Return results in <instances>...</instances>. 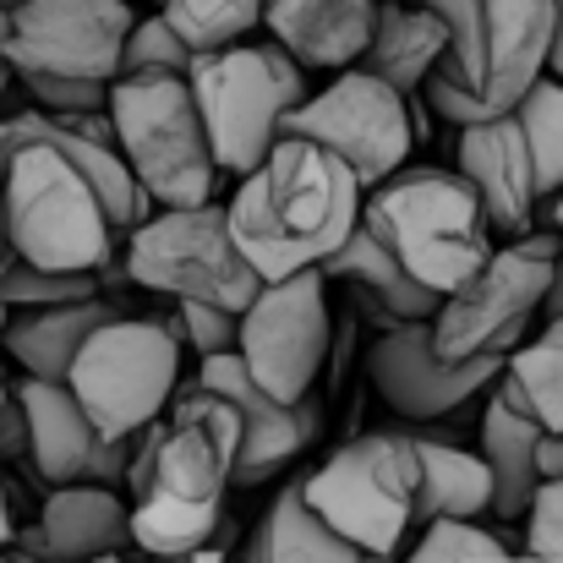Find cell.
<instances>
[{"instance_id": "obj_9", "label": "cell", "mask_w": 563, "mask_h": 563, "mask_svg": "<svg viewBox=\"0 0 563 563\" xmlns=\"http://www.w3.org/2000/svg\"><path fill=\"white\" fill-rule=\"evenodd\" d=\"M443 27L449 49L432 66L465 99L493 115H509L515 99L548 71L553 49V0H427Z\"/></svg>"}, {"instance_id": "obj_34", "label": "cell", "mask_w": 563, "mask_h": 563, "mask_svg": "<svg viewBox=\"0 0 563 563\" xmlns=\"http://www.w3.org/2000/svg\"><path fill=\"white\" fill-rule=\"evenodd\" d=\"M235 318H241V312L213 307V301H176V334L187 340L197 356L235 351Z\"/></svg>"}, {"instance_id": "obj_21", "label": "cell", "mask_w": 563, "mask_h": 563, "mask_svg": "<svg viewBox=\"0 0 563 563\" xmlns=\"http://www.w3.org/2000/svg\"><path fill=\"white\" fill-rule=\"evenodd\" d=\"M373 5L377 0H263V27L296 66L345 71L373 33Z\"/></svg>"}, {"instance_id": "obj_20", "label": "cell", "mask_w": 563, "mask_h": 563, "mask_svg": "<svg viewBox=\"0 0 563 563\" xmlns=\"http://www.w3.org/2000/svg\"><path fill=\"white\" fill-rule=\"evenodd\" d=\"M318 274L345 290V301L373 323L377 334H383V329H399V323H427V318L438 312V301H443L438 290H427L421 279H410V274L388 257V246H377L373 230H362V219H356V230L318 263Z\"/></svg>"}, {"instance_id": "obj_18", "label": "cell", "mask_w": 563, "mask_h": 563, "mask_svg": "<svg viewBox=\"0 0 563 563\" xmlns=\"http://www.w3.org/2000/svg\"><path fill=\"white\" fill-rule=\"evenodd\" d=\"M454 170L465 176V187L476 191L493 235L515 241L526 230H537V170L526 154V137L515 126V115H493V121H471L454 137Z\"/></svg>"}, {"instance_id": "obj_44", "label": "cell", "mask_w": 563, "mask_h": 563, "mask_svg": "<svg viewBox=\"0 0 563 563\" xmlns=\"http://www.w3.org/2000/svg\"><path fill=\"white\" fill-rule=\"evenodd\" d=\"M82 563H132V559H121V553H99V559H82Z\"/></svg>"}, {"instance_id": "obj_39", "label": "cell", "mask_w": 563, "mask_h": 563, "mask_svg": "<svg viewBox=\"0 0 563 563\" xmlns=\"http://www.w3.org/2000/svg\"><path fill=\"white\" fill-rule=\"evenodd\" d=\"M542 312H548V318H563V246H559V257H553L548 290H542Z\"/></svg>"}, {"instance_id": "obj_42", "label": "cell", "mask_w": 563, "mask_h": 563, "mask_svg": "<svg viewBox=\"0 0 563 563\" xmlns=\"http://www.w3.org/2000/svg\"><path fill=\"white\" fill-rule=\"evenodd\" d=\"M11 82H16V71H11V60L0 55V104H5V93H11Z\"/></svg>"}, {"instance_id": "obj_2", "label": "cell", "mask_w": 563, "mask_h": 563, "mask_svg": "<svg viewBox=\"0 0 563 563\" xmlns=\"http://www.w3.org/2000/svg\"><path fill=\"white\" fill-rule=\"evenodd\" d=\"M230 235L241 257L263 274H296L318 268L362 219L356 176L307 137H279L224 202Z\"/></svg>"}, {"instance_id": "obj_10", "label": "cell", "mask_w": 563, "mask_h": 563, "mask_svg": "<svg viewBox=\"0 0 563 563\" xmlns=\"http://www.w3.org/2000/svg\"><path fill=\"white\" fill-rule=\"evenodd\" d=\"M126 279L143 290H159L170 301H213L241 312L263 274L241 257L224 202H187V208H154L126 235Z\"/></svg>"}, {"instance_id": "obj_4", "label": "cell", "mask_w": 563, "mask_h": 563, "mask_svg": "<svg viewBox=\"0 0 563 563\" xmlns=\"http://www.w3.org/2000/svg\"><path fill=\"white\" fill-rule=\"evenodd\" d=\"M38 121H44V110H38ZM0 208H5L11 257L38 263V268L99 274L121 246L82 165H71L60 154V143H49L38 126H33V143L0 176Z\"/></svg>"}, {"instance_id": "obj_24", "label": "cell", "mask_w": 563, "mask_h": 563, "mask_svg": "<svg viewBox=\"0 0 563 563\" xmlns=\"http://www.w3.org/2000/svg\"><path fill=\"white\" fill-rule=\"evenodd\" d=\"M537 438H542V421L531 410H515L509 399H487V416H482V465L493 476V509L498 520H526L531 509V493L542 487L537 476Z\"/></svg>"}, {"instance_id": "obj_38", "label": "cell", "mask_w": 563, "mask_h": 563, "mask_svg": "<svg viewBox=\"0 0 563 563\" xmlns=\"http://www.w3.org/2000/svg\"><path fill=\"white\" fill-rule=\"evenodd\" d=\"M154 563H230V520L219 526V537H213V542L191 548V553H181V559H154Z\"/></svg>"}, {"instance_id": "obj_37", "label": "cell", "mask_w": 563, "mask_h": 563, "mask_svg": "<svg viewBox=\"0 0 563 563\" xmlns=\"http://www.w3.org/2000/svg\"><path fill=\"white\" fill-rule=\"evenodd\" d=\"M537 476L542 482H563V432H548L537 438Z\"/></svg>"}, {"instance_id": "obj_26", "label": "cell", "mask_w": 563, "mask_h": 563, "mask_svg": "<svg viewBox=\"0 0 563 563\" xmlns=\"http://www.w3.org/2000/svg\"><path fill=\"white\" fill-rule=\"evenodd\" d=\"M351 553L356 548L345 537H334L318 520V509L307 504L301 476H290V487H279V498L268 504V515L246 537V563H323V559H351Z\"/></svg>"}, {"instance_id": "obj_12", "label": "cell", "mask_w": 563, "mask_h": 563, "mask_svg": "<svg viewBox=\"0 0 563 563\" xmlns=\"http://www.w3.org/2000/svg\"><path fill=\"white\" fill-rule=\"evenodd\" d=\"M279 137H307V143L329 148L356 176L362 191H373L383 176H394L416 148L410 99L394 93L383 77L362 71V66H345L323 93H307L296 110H285Z\"/></svg>"}, {"instance_id": "obj_40", "label": "cell", "mask_w": 563, "mask_h": 563, "mask_svg": "<svg viewBox=\"0 0 563 563\" xmlns=\"http://www.w3.org/2000/svg\"><path fill=\"white\" fill-rule=\"evenodd\" d=\"M548 71L563 82V0H553V49H548Z\"/></svg>"}, {"instance_id": "obj_29", "label": "cell", "mask_w": 563, "mask_h": 563, "mask_svg": "<svg viewBox=\"0 0 563 563\" xmlns=\"http://www.w3.org/2000/svg\"><path fill=\"white\" fill-rule=\"evenodd\" d=\"M159 16L187 38V49H219L263 27V0H159Z\"/></svg>"}, {"instance_id": "obj_11", "label": "cell", "mask_w": 563, "mask_h": 563, "mask_svg": "<svg viewBox=\"0 0 563 563\" xmlns=\"http://www.w3.org/2000/svg\"><path fill=\"white\" fill-rule=\"evenodd\" d=\"M563 235L553 230H526L509 246H493V257L438 301L432 312V351L443 362H465V356H509L531 323V312L542 307L553 257H559Z\"/></svg>"}, {"instance_id": "obj_35", "label": "cell", "mask_w": 563, "mask_h": 563, "mask_svg": "<svg viewBox=\"0 0 563 563\" xmlns=\"http://www.w3.org/2000/svg\"><path fill=\"white\" fill-rule=\"evenodd\" d=\"M526 553L542 563H563V482H542L526 509Z\"/></svg>"}, {"instance_id": "obj_47", "label": "cell", "mask_w": 563, "mask_h": 563, "mask_svg": "<svg viewBox=\"0 0 563 563\" xmlns=\"http://www.w3.org/2000/svg\"><path fill=\"white\" fill-rule=\"evenodd\" d=\"M0 394H5V377H0Z\"/></svg>"}, {"instance_id": "obj_23", "label": "cell", "mask_w": 563, "mask_h": 563, "mask_svg": "<svg viewBox=\"0 0 563 563\" xmlns=\"http://www.w3.org/2000/svg\"><path fill=\"white\" fill-rule=\"evenodd\" d=\"M115 318V307L104 296H82V301H49V307H11L5 329H0V345L11 351V362L27 377H49L60 383L77 345L104 323Z\"/></svg>"}, {"instance_id": "obj_3", "label": "cell", "mask_w": 563, "mask_h": 563, "mask_svg": "<svg viewBox=\"0 0 563 563\" xmlns=\"http://www.w3.org/2000/svg\"><path fill=\"white\" fill-rule=\"evenodd\" d=\"M362 230H373L377 246H388V257L438 296L460 290L498 241L465 176L438 165H399L373 191H362Z\"/></svg>"}, {"instance_id": "obj_30", "label": "cell", "mask_w": 563, "mask_h": 563, "mask_svg": "<svg viewBox=\"0 0 563 563\" xmlns=\"http://www.w3.org/2000/svg\"><path fill=\"white\" fill-rule=\"evenodd\" d=\"M82 296H104L99 274H60V268H38L5 252L0 263V301L5 307H49V301H82Z\"/></svg>"}, {"instance_id": "obj_6", "label": "cell", "mask_w": 563, "mask_h": 563, "mask_svg": "<svg viewBox=\"0 0 563 563\" xmlns=\"http://www.w3.org/2000/svg\"><path fill=\"white\" fill-rule=\"evenodd\" d=\"M104 110L115 121V148L132 181L154 197V208H187L219 191L224 170L208 154L181 71H121L110 77Z\"/></svg>"}, {"instance_id": "obj_5", "label": "cell", "mask_w": 563, "mask_h": 563, "mask_svg": "<svg viewBox=\"0 0 563 563\" xmlns=\"http://www.w3.org/2000/svg\"><path fill=\"white\" fill-rule=\"evenodd\" d=\"M187 88L213 165L246 176L279 143V115L307 99V66H296L274 38H235L191 55Z\"/></svg>"}, {"instance_id": "obj_27", "label": "cell", "mask_w": 563, "mask_h": 563, "mask_svg": "<svg viewBox=\"0 0 563 563\" xmlns=\"http://www.w3.org/2000/svg\"><path fill=\"white\" fill-rule=\"evenodd\" d=\"M515 126L526 137L531 170H537V191L548 197L553 187H563V82L553 71H542L520 99H515Z\"/></svg>"}, {"instance_id": "obj_33", "label": "cell", "mask_w": 563, "mask_h": 563, "mask_svg": "<svg viewBox=\"0 0 563 563\" xmlns=\"http://www.w3.org/2000/svg\"><path fill=\"white\" fill-rule=\"evenodd\" d=\"M27 99L49 115H82V110H104V93L110 82L99 77H55V71H16Z\"/></svg>"}, {"instance_id": "obj_48", "label": "cell", "mask_w": 563, "mask_h": 563, "mask_svg": "<svg viewBox=\"0 0 563 563\" xmlns=\"http://www.w3.org/2000/svg\"><path fill=\"white\" fill-rule=\"evenodd\" d=\"M154 5H159V0H154Z\"/></svg>"}, {"instance_id": "obj_36", "label": "cell", "mask_w": 563, "mask_h": 563, "mask_svg": "<svg viewBox=\"0 0 563 563\" xmlns=\"http://www.w3.org/2000/svg\"><path fill=\"white\" fill-rule=\"evenodd\" d=\"M27 454V416H22V399L5 388L0 394V460H22Z\"/></svg>"}, {"instance_id": "obj_15", "label": "cell", "mask_w": 563, "mask_h": 563, "mask_svg": "<svg viewBox=\"0 0 563 563\" xmlns=\"http://www.w3.org/2000/svg\"><path fill=\"white\" fill-rule=\"evenodd\" d=\"M187 383H202L213 394H224L235 405V421H241V443H235V460H230V487H263L274 482L296 454L312 449L318 427H323V405L318 394L307 388L301 399H268L235 351H213V356H197V377Z\"/></svg>"}, {"instance_id": "obj_19", "label": "cell", "mask_w": 563, "mask_h": 563, "mask_svg": "<svg viewBox=\"0 0 563 563\" xmlns=\"http://www.w3.org/2000/svg\"><path fill=\"white\" fill-rule=\"evenodd\" d=\"M11 542L27 563H82L99 553H121L132 548V504L115 487L66 482L49 487L38 520L27 531H11Z\"/></svg>"}, {"instance_id": "obj_13", "label": "cell", "mask_w": 563, "mask_h": 563, "mask_svg": "<svg viewBox=\"0 0 563 563\" xmlns=\"http://www.w3.org/2000/svg\"><path fill=\"white\" fill-rule=\"evenodd\" d=\"M235 356L268 399H301L329 362V279L318 268L263 279L235 318Z\"/></svg>"}, {"instance_id": "obj_16", "label": "cell", "mask_w": 563, "mask_h": 563, "mask_svg": "<svg viewBox=\"0 0 563 563\" xmlns=\"http://www.w3.org/2000/svg\"><path fill=\"white\" fill-rule=\"evenodd\" d=\"M504 367L498 351L487 356H465V362H443L432 351V318L427 323H399L383 329L367 351V377L373 394L405 421H443L454 416L465 399H476Z\"/></svg>"}, {"instance_id": "obj_41", "label": "cell", "mask_w": 563, "mask_h": 563, "mask_svg": "<svg viewBox=\"0 0 563 563\" xmlns=\"http://www.w3.org/2000/svg\"><path fill=\"white\" fill-rule=\"evenodd\" d=\"M11 531H16L11 526V498H5V482H0V553L11 548Z\"/></svg>"}, {"instance_id": "obj_32", "label": "cell", "mask_w": 563, "mask_h": 563, "mask_svg": "<svg viewBox=\"0 0 563 563\" xmlns=\"http://www.w3.org/2000/svg\"><path fill=\"white\" fill-rule=\"evenodd\" d=\"M191 66V49L187 38L154 11V16H132V27H126V38H121V66H115V77L121 71H181L187 77Z\"/></svg>"}, {"instance_id": "obj_17", "label": "cell", "mask_w": 563, "mask_h": 563, "mask_svg": "<svg viewBox=\"0 0 563 563\" xmlns=\"http://www.w3.org/2000/svg\"><path fill=\"white\" fill-rule=\"evenodd\" d=\"M22 416H27V465L44 487H66V482H99V487H121L126 482V460H132V438H99L93 421L82 416V405L71 399L66 383L49 377H22L16 388Z\"/></svg>"}, {"instance_id": "obj_46", "label": "cell", "mask_w": 563, "mask_h": 563, "mask_svg": "<svg viewBox=\"0 0 563 563\" xmlns=\"http://www.w3.org/2000/svg\"><path fill=\"white\" fill-rule=\"evenodd\" d=\"M0 563H27L22 553H0Z\"/></svg>"}, {"instance_id": "obj_45", "label": "cell", "mask_w": 563, "mask_h": 563, "mask_svg": "<svg viewBox=\"0 0 563 563\" xmlns=\"http://www.w3.org/2000/svg\"><path fill=\"white\" fill-rule=\"evenodd\" d=\"M5 252H11V246H5V208H0V263H5Z\"/></svg>"}, {"instance_id": "obj_14", "label": "cell", "mask_w": 563, "mask_h": 563, "mask_svg": "<svg viewBox=\"0 0 563 563\" xmlns=\"http://www.w3.org/2000/svg\"><path fill=\"white\" fill-rule=\"evenodd\" d=\"M132 16L137 11L126 0H16L0 16V55L11 60V71L110 82Z\"/></svg>"}, {"instance_id": "obj_7", "label": "cell", "mask_w": 563, "mask_h": 563, "mask_svg": "<svg viewBox=\"0 0 563 563\" xmlns=\"http://www.w3.org/2000/svg\"><path fill=\"white\" fill-rule=\"evenodd\" d=\"M416 432H362L301 476L318 520L367 559H394L416 531Z\"/></svg>"}, {"instance_id": "obj_22", "label": "cell", "mask_w": 563, "mask_h": 563, "mask_svg": "<svg viewBox=\"0 0 563 563\" xmlns=\"http://www.w3.org/2000/svg\"><path fill=\"white\" fill-rule=\"evenodd\" d=\"M443 49H449V27H443V16L427 0H377L373 33H367L356 66L383 77L394 93L416 99L427 71L443 60Z\"/></svg>"}, {"instance_id": "obj_8", "label": "cell", "mask_w": 563, "mask_h": 563, "mask_svg": "<svg viewBox=\"0 0 563 563\" xmlns=\"http://www.w3.org/2000/svg\"><path fill=\"white\" fill-rule=\"evenodd\" d=\"M99 438H132L165 416L181 383V334L176 318H104L71 356L60 377Z\"/></svg>"}, {"instance_id": "obj_1", "label": "cell", "mask_w": 563, "mask_h": 563, "mask_svg": "<svg viewBox=\"0 0 563 563\" xmlns=\"http://www.w3.org/2000/svg\"><path fill=\"white\" fill-rule=\"evenodd\" d=\"M241 443L235 405L202 383H176L170 416L148 421L126 460L132 548L148 559H181L224 526L230 460Z\"/></svg>"}, {"instance_id": "obj_28", "label": "cell", "mask_w": 563, "mask_h": 563, "mask_svg": "<svg viewBox=\"0 0 563 563\" xmlns=\"http://www.w3.org/2000/svg\"><path fill=\"white\" fill-rule=\"evenodd\" d=\"M504 367L520 377L531 416L548 432H563V318H548V329L531 345H515Z\"/></svg>"}, {"instance_id": "obj_43", "label": "cell", "mask_w": 563, "mask_h": 563, "mask_svg": "<svg viewBox=\"0 0 563 563\" xmlns=\"http://www.w3.org/2000/svg\"><path fill=\"white\" fill-rule=\"evenodd\" d=\"M323 563H394V559H367V553H351V559H323Z\"/></svg>"}, {"instance_id": "obj_31", "label": "cell", "mask_w": 563, "mask_h": 563, "mask_svg": "<svg viewBox=\"0 0 563 563\" xmlns=\"http://www.w3.org/2000/svg\"><path fill=\"white\" fill-rule=\"evenodd\" d=\"M405 563H509V548L476 520H427Z\"/></svg>"}, {"instance_id": "obj_25", "label": "cell", "mask_w": 563, "mask_h": 563, "mask_svg": "<svg viewBox=\"0 0 563 563\" xmlns=\"http://www.w3.org/2000/svg\"><path fill=\"white\" fill-rule=\"evenodd\" d=\"M416 465H421L416 526H427V520H482L493 509V476H487L482 454L416 432Z\"/></svg>"}]
</instances>
